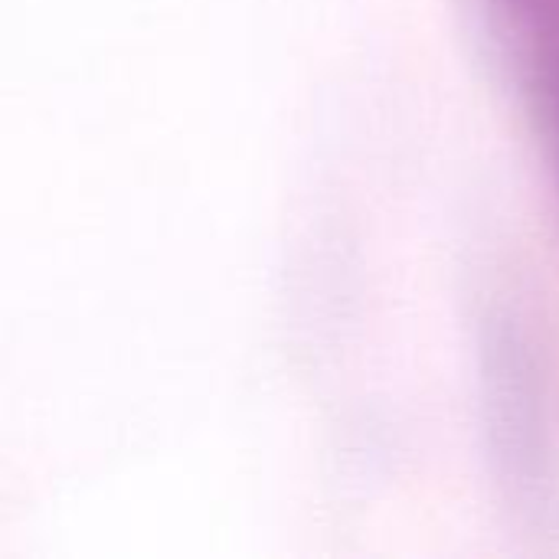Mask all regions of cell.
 <instances>
[{"mask_svg": "<svg viewBox=\"0 0 559 559\" xmlns=\"http://www.w3.org/2000/svg\"><path fill=\"white\" fill-rule=\"evenodd\" d=\"M559 193V0H491Z\"/></svg>", "mask_w": 559, "mask_h": 559, "instance_id": "cell-1", "label": "cell"}]
</instances>
